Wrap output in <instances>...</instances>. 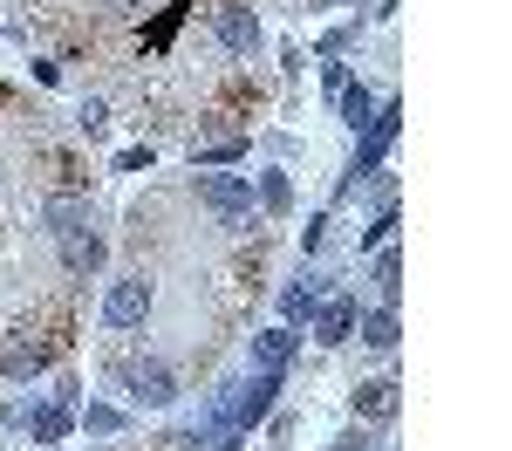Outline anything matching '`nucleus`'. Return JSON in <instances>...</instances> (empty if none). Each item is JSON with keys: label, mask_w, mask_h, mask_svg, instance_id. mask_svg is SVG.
Segmentation results:
<instances>
[{"label": "nucleus", "mask_w": 512, "mask_h": 451, "mask_svg": "<svg viewBox=\"0 0 512 451\" xmlns=\"http://www.w3.org/2000/svg\"><path fill=\"white\" fill-rule=\"evenodd\" d=\"M294 349H301L294 328H267V335H253V369L260 376H280V369L294 363Z\"/></svg>", "instance_id": "4"}, {"label": "nucleus", "mask_w": 512, "mask_h": 451, "mask_svg": "<svg viewBox=\"0 0 512 451\" xmlns=\"http://www.w3.org/2000/svg\"><path fill=\"white\" fill-rule=\"evenodd\" d=\"M144 315H151V281L144 274H130V281H117L103 294V322L110 328H137Z\"/></svg>", "instance_id": "2"}, {"label": "nucleus", "mask_w": 512, "mask_h": 451, "mask_svg": "<svg viewBox=\"0 0 512 451\" xmlns=\"http://www.w3.org/2000/svg\"><path fill=\"white\" fill-rule=\"evenodd\" d=\"M103 123H110V110H103V103L89 96V103H82V130H103Z\"/></svg>", "instance_id": "18"}, {"label": "nucleus", "mask_w": 512, "mask_h": 451, "mask_svg": "<svg viewBox=\"0 0 512 451\" xmlns=\"http://www.w3.org/2000/svg\"><path fill=\"white\" fill-rule=\"evenodd\" d=\"M35 369H48V342H14L0 376H35Z\"/></svg>", "instance_id": "10"}, {"label": "nucleus", "mask_w": 512, "mask_h": 451, "mask_svg": "<svg viewBox=\"0 0 512 451\" xmlns=\"http://www.w3.org/2000/svg\"><path fill=\"white\" fill-rule=\"evenodd\" d=\"M335 451H362V438H342V445H335Z\"/></svg>", "instance_id": "19"}, {"label": "nucleus", "mask_w": 512, "mask_h": 451, "mask_svg": "<svg viewBox=\"0 0 512 451\" xmlns=\"http://www.w3.org/2000/svg\"><path fill=\"white\" fill-rule=\"evenodd\" d=\"M342 123H349V130H369V123H376V96H369L362 82L342 89Z\"/></svg>", "instance_id": "11"}, {"label": "nucleus", "mask_w": 512, "mask_h": 451, "mask_svg": "<svg viewBox=\"0 0 512 451\" xmlns=\"http://www.w3.org/2000/svg\"><path fill=\"white\" fill-rule=\"evenodd\" d=\"M117 424H123V417L110 404H89V431H117Z\"/></svg>", "instance_id": "16"}, {"label": "nucleus", "mask_w": 512, "mask_h": 451, "mask_svg": "<svg viewBox=\"0 0 512 451\" xmlns=\"http://www.w3.org/2000/svg\"><path fill=\"white\" fill-rule=\"evenodd\" d=\"M260 192H267V205L280 212V205H287V178H280V171H267V185H260Z\"/></svg>", "instance_id": "17"}, {"label": "nucleus", "mask_w": 512, "mask_h": 451, "mask_svg": "<svg viewBox=\"0 0 512 451\" xmlns=\"http://www.w3.org/2000/svg\"><path fill=\"white\" fill-rule=\"evenodd\" d=\"M48 226H55V233H82V226H96V219H89L82 199H55L48 205Z\"/></svg>", "instance_id": "12"}, {"label": "nucleus", "mask_w": 512, "mask_h": 451, "mask_svg": "<svg viewBox=\"0 0 512 451\" xmlns=\"http://www.w3.org/2000/svg\"><path fill=\"white\" fill-rule=\"evenodd\" d=\"M55 240H62V267H69V274H96V267H103V233H96V226L55 233Z\"/></svg>", "instance_id": "5"}, {"label": "nucleus", "mask_w": 512, "mask_h": 451, "mask_svg": "<svg viewBox=\"0 0 512 451\" xmlns=\"http://www.w3.org/2000/svg\"><path fill=\"white\" fill-rule=\"evenodd\" d=\"M198 199L212 205L226 226H239V219L253 212V192H246V178H226V171H205V178H198Z\"/></svg>", "instance_id": "1"}, {"label": "nucleus", "mask_w": 512, "mask_h": 451, "mask_svg": "<svg viewBox=\"0 0 512 451\" xmlns=\"http://www.w3.org/2000/svg\"><path fill=\"white\" fill-rule=\"evenodd\" d=\"M349 335H355V301H349V294H335V301H321L315 342H328V349H335V342H349Z\"/></svg>", "instance_id": "7"}, {"label": "nucleus", "mask_w": 512, "mask_h": 451, "mask_svg": "<svg viewBox=\"0 0 512 451\" xmlns=\"http://www.w3.org/2000/svg\"><path fill=\"white\" fill-rule=\"evenodd\" d=\"M396 404H403L396 383H362L355 390V417H396Z\"/></svg>", "instance_id": "9"}, {"label": "nucleus", "mask_w": 512, "mask_h": 451, "mask_svg": "<svg viewBox=\"0 0 512 451\" xmlns=\"http://www.w3.org/2000/svg\"><path fill=\"white\" fill-rule=\"evenodd\" d=\"M376 287H383V301L403 294V253H383V260H376Z\"/></svg>", "instance_id": "15"}, {"label": "nucleus", "mask_w": 512, "mask_h": 451, "mask_svg": "<svg viewBox=\"0 0 512 451\" xmlns=\"http://www.w3.org/2000/svg\"><path fill=\"white\" fill-rule=\"evenodd\" d=\"M362 342H369V349H396V315H390V308L362 315Z\"/></svg>", "instance_id": "14"}, {"label": "nucleus", "mask_w": 512, "mask_h": 451, "mask_svg": "<svg viewBox=\"0 0 512 451\" xmlns=\"http://www.w3.org/2000/svg\"><path fill=\"white\" fill-rule=\"evenodd\" d=\"M219 41H226L233 55H253V48H260V21H253V7H219Z\"/></svg>", "instance_id": "6"}, {"label": "nucleus", "mask_w": 512, "mask_h": 451, "mask_svg": "<svg viewBox=\"0 0 512 451\" xmlns=\"http://www.w3.org/2000/svg\"><path fill=\"white\" fill-rule=\"evenodd\" d=\"M69 417H76V410H69V397H55V404H35V410H28V431H35L41 445H62Z\"/></svg>", "instance_id": "8"}, {"label": "nucleus", "mask_w": 512, "mask_h": 451, "mask_svg": "<svg viewBox=\"0 0 512 451\" xmlns=\"http://www.w3.org/2000/svg\"><path fill=\"white\" fill-rule=\"evenodd\" d=\"M123 383H130L137 404H171V397H178V383H171V369H164V363H130V369H123Z\"/></svg>", "instance_id": "3"}, {"label": "nucleus", "mask_w": 512, "mask_h": 451, "mask_svg": "<svg viewBox=\"0 0 512 451\" xmlns=\"http://www.w3.org/2000/svg\"><path fill=\"white\" fill-rule=\"evenodd\" d=\"M246 158V137H226V144H192V164L205 171V164H239Z\"/></svg>", "instance_id": "13"}]
</instances>
